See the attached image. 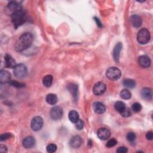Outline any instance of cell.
<instances>
[{
    "mask_svg": "<svg viewBox=\"0 0 153 153\" xmlns=\"http://www.w3.org/2000/svg\"><path fill=\"white\" fill-rule=\"evenodd\" d=\"M132 109L133 112H135V113H139V112H140L141 109H142V106H141V105L140 103L136 102V103H134L132 105Z\"/></svg>",
    "mask_w": 153,
    "mask_h": 153,
    "instance_id": "27",
    "label": "cell"
},
{
    "mask_svg": "<svg viewBox=\"0 0 153 153\" xmlns=\"http://www.w3.org/2000/svg\"><path fill=\"white\" fill-rule=\"evenodd\" d=\"M92 141L91 140H89V143H88V145H89V146L90 147H92Z\"/></svg>",
    "mask_w": 153,
    "mask_h": 153,
    "instance_id": "39",
    "label": "cell"
},
{
    "mask_svg": "<svg viewBox=\"0 0 153 153\" xmlns=\"http://www.w3.org/2000/svg\"><path fill=\"white\" fill-rule=\"evenodd\" d=\"M35 144V140L32 136H27L23 141V145L25 148L29 149L33 147Z\"/></svg>",
    "mask_w": 153,
    "mask_h": 153,
    "instance_id": "12",
    "label": "cell"
},
{
    "mask_svg": "<svg viewBox=\"0 0 153 153\" xmlns=\"http://www.w3.org/2000/svg\"><path fill=\"white\" fill-rule=\"evenodd\" d=\"M9 10H12L14 11H16L18 10H20V9H22V7L20 4H19L18 3L16 2H14V1H11L8 3V6H7Z\"/></svg>",
    "mask_w": 153,
    "mask_h": 153,
    "instance_id": "23",
    "label": "cell"
},
{
    "mask_svg": "<svg viewBox=\"0 0 153 153\" xmlns=\"http://www.w3.org/2000/svg\"><path fill=\"white\" fill-rule=\"evenodd\" d=\"M10 84L11 86L15 87H17V88H22V87H25V84L19 82H18L16 81H10Z\"/></svg>",
    "mask_w": 153,
    "mask_h": 153,
    "instance_id": "30",
    "label": "cell"
},
{
    "mask_svg": "<svg viewBox=\"0 0 153 153\" xmlns=\"http://www.w3.org/2000/svg\"><path fill=\"white\" fill-rule=\"evenodd\" d=\"M27 20L26 14L24 10L20 9L13 12L11 15V20L15 28L23 25Z\"/></svg>",
    "mask_w": 153,
    "mask_h": 153,
    "instance_id": "2",
    "label": "cell"
},
{
    "mask_svg": "<svg viewBox=\"0 0 153 153\" xmlns=\"http://www.w3.org/2000/svg\"><path fill=\"white\" fill-rule=\"evenodd\" d=\"M117 144V141L116 140H115L114 138L113 139H111L110 140H109L107 143H106V147L108 148H111V147H113L115 145H116Z\"/></svg>",
    "mask_w": 153,
    "mask_h": 153,
    "instance_id": "32",
    "label": "cell"
},
{
    "mask_svg": "<svg viewBox=\"0 0 153 153\" xmlns=\"http://www.w3.org/2000/svg\"><path fill=\"white\" fill-rule=\"evenodd\" d=\"M97 135H98V136L100 140L105 141V140H107L111 136V133L108 129L102 128L98 130Z\"/></svg>",
    "mask_w": 153,
    "mask_h": 153,
    "instance_id": "9",
    "label": "cell"
},
{
    "mask_svg": "<svg viewBox=\"0 0 153 153\" xmlns=\"http://www.w3.org/2000/svg\"><path fill=\"white\" fill-rule=\"evenodd\" d=\"M122 48H123V44L121 43H117L114 47L113 56H114V59L116 62H118L119 61L120 52L122 50Z\"/></svg>",
    "mask_w": 153,
    "mask_h": 153,
    "instance_id": "15",
    "label": "cell"
},
{
    "mask_svg": "<svg viewBox=\"0 0 153 153\" xmlns=\"http://www.w3.org/2000/svg\"><path fill=\"white\" fill-rule=\"evenodd\" d=\"M123 85L126 87H128V88H129V89H133L135 87V85H136V83H135V81L133 80H132V79H125L124 81H123Z\"/></svg>",
    "mask_w": 153,
    "mask_h": 153,
    "instance_id": "24",
    "label": "cell"
},
{
    "mask_svg": "<svg viewBox=\"0 0 153 153\" xmlns=\"http://www.w3.org/2000/svg\"><path fill=\"white\" fill-rule=\"evenodd\" d=\"M34 40V37L32 34L26 32L23 34L19 39L16 41L15 46L16 51L20 52L22 51L31 47Z\"/></svg>",
    "mask_w": 153,
    "mask_h": 153,
    "instance_id": "1",
    "label": "cell"
},
{
    "mask_svg": "<svg viewBox=\"0 0 153 153\" xmlns=\"http://www.w3.org/2000/svg\"><path fill=\"white\" fill-rule=\"evenodd\" d=\"M94 20L96 22V24H97V25H98V27H102V23H101V22L100 21V20L98 18H94Z\"/></svg>",
    "mask_w": 153,
    "mask_h": 153,
    "instance_id": "37",
    "label": "cell"
},
{
    "mask_svg": "<svg viewBox=\"0 0 153 153\" xmlns=\"http://www.w3.org/2000/svg\"><path fill=\"white\" fill-rule=\"evenodd\" d=\"M93 109L96 114H101L106 111V106L104 104L99 102H96L93 104Z\"/></svg>",
    "mask_w": 153,
    "mask_h": 153,
    "instance_id": "10",
    "label": "cell"
},
{
    "mask_svg": "<svg viewBox=\"0 0 153 153\" xmlns=\"http://www.w3.org/2000/svg\"><path fill=\"white\" fill-rule=\"evenodd\" d=\"M11 137V134L9 133H6L2 134L1 136H0V141H4L5 140H8Z\"/></svg>",
    "mask_w": 153,
    "mask_h": 153,
    "instance_id": "34",
    "label": "cell"
},
{
    "mask_svg": "<svg viewBox=\"0 0 153 153\" xmlns=\"http://www.w3.org/2000/svg\"><path fill=\"white\" fill-rule=\"evenodd\" d=\"M146 138L148 140H149V141H151L152 140L153 138V133L152 132L149 131L148 132L147 135H146Z\"/></svg>",
    "mask_w": 153,
    "mask_h": 153,
    "instance_id": "36",
    "label": "cell"
},
{
    "mask_svg": "<svg viewBox=\"0 0 153 153\" xmlns=\"http://www.w3.org/2000/svg\"><path fill=\"white\" fill-rule=\"evenodd\" d=\"M126 137L129 142H133L136 140V135L133 132H129L128 133Z\"/></svg>",
    "mask_w": 153,
    "mask_h": 153,
    "instance_id": "31",
    "label": "cell"
},
{
    "mask_svg": "<svg viewBox=\"0 0 153 153\" xmlns=\"http://www.w3.org/2000/svg\"><path fill=\"white\" fill-rule=\"evenodd\" d=\"M149 31L147 28H142L139 31L137 35V42L141 44H146L150 40Z\"/></svg>",
    "mask_w": 153,
    "mask_h": 153,
    "instance_id": "3",
    "label": "cell"
},
{
    "mask_svg": "<svg viewBox=\"0 0 153 153\" xmlns=\"http://www.w3.org/2000/svg\"><path fill=\"white\" fill-rule=\"evenodd\" d=\"M63 116V110L61 107L56 106L51 108L50 111V117L53 120H58Z\"/></svg>",
    "mask_w": 153,
    "mask_h": 153,
    "instance_id": "7",
    "label": "cell"
},
{
    "mask_svg": "<svg viewBox=\"0 0 153 153\" xmlns=\"http://www.w3.org/2000/svg\"><path fill=\"white\" fill-rule=\"evenodd\" d=\"M141 95L143 99L147 101H149L152 99V90L149 88L145 87L142 89L141 92Z\"/></svg>",
    "mask_w": 153,
    "mask_h": 153,
    "instance_id": "16",
    "label": "cell"
},
{
    "mask_svg": "<svg viewBox=\"0 0 153 153\" xmlns=\"http://www.w3.org/2000/svg\"><path fill=\"white\" fill-rule=\"evenodd\" d=\"M47 151L50 153L54 152L57 149V146L54 144H50L47 146Z\"/></svg>",
    "mask_w": 153,
    "mask_h": 153,
    "instance_id": "29",
    "label": "cell"
},
{
    "mask_svg": "<svg viewBox=\"0 0 153 153\" xmlns=\"http://www.w3.org/2000/svg\"><path fill=\"white\" fill-rule=\"evenodd\" d=\"M31 128L34 131H39L43 126V120L42 118L37 116L35 117L31 121Z\"/></svg>",
    "mask_w": 153,
    "mask_h": 153,
    "instance_id": "6",
    "label": "cell"
},
{
    "mask_svg": "<svg viewBox=\"0 0 153 153\" xmlns=\"http://www.w3.org/2000/svg\"><path fill=\"white\" fill-rule=\"evenodd\" d=\"M128 149L126 147H119L117 149V152H118V153H126V152H128Z\"/></svg>",
    "mask_w": 153,
    "mask_h": 153,
    "instance_id": "35",
    "label": "cell"
},
{
    "mask_svg": "<svg viewBox=\"0 0 153 153\" xmlns=\"http://www.w3.org/2000/svg\"><path fill=\"white\" fill-rule=\"evenodd\" d=\"M46 102L50 105H55L58 102V97L53 93L49 94L46 97Z\"/></svg>",
    "mask_w": 153,
    "mask_h": 153,
    "instance_id": "21",
    "label": "cell"
},
{
    "mask_svg": "<svg viewBox=\"0 0 153 153\" xmlns=\"http://www.w3.org/2000/svg\"><path fill=\"white\" fill-rule=\"evenodd\" d=\"M67 89L69 92L73 95V98L75 100L77 99L78 96V86L74 83H70L67 86Z\"/></svg>",
    "mask_w": 153,
    "mask_h": 153,
    "instance_id": "18",
    "label": "cell"
},
{
    "mask_svg": "<svg viewBox=\"0 0 153 153\" xmlns=\"http://www.w3.org/2000/svg\"><path fill=\"white\" fill-rule=\"evenodd\" d=\"M120 96L123 99H129L131 98L132 94L127 89H123L120 92Z\"/></svg>",
    "mask_w": 153,
    "mask_h": 153,
    "instance_id": "26",
    "label": "cell"
},
{
    "mask_svg": "<svg viewBox=\"0 0 153 153\" xmlns=\"http://www.w3.org/2000/svg\"><path fill=\"white\" fill-rule=\"evenodd\" d=\"M0 151L1 152H7V148L5 145H0Z\"/></svg>",
    "mask_w": 153,
    "mask_h": 153,
    "instance_id": "38",
    "label": "cell"
},
{
    "mask_svg": "<svg viewBox=\"0 0 153 153\" xmlns=\"http://www.w3.org/2000/svg\"><path fill=\"white\" fill-rule=\"evenodd\" d=\"M121 75V72L120 69L116 67H111L108 69L106 73V77L112 81L118 80Z\"/></svg>",
    "mask_w": 153,
    "mask_h": 153,
    "instance_id": "4",
    "label": "cell"
},
{
    "mask_svg": "<svg viewBox=\"0 0 153 153\" xmlns=\"http://www.w3.org/2000/svg\"><path fill=\"white\" fill-rule=\"evenodd\" d=\"M27 73V68L24 64H18L14 68V74L17 78H22L26 76Z\"/></svg>",
    "mask_w": 153,
    "mask_h": 153,
    "instance_id": "5",
    "label": "cell"
},
{
    "mask_svg": "<svg viewBox=\"0 0 153 153\" xmlns=\"http://www.w3.org/2000/svg\"><path fill=\"white\" fill-rule=\"evenodd\" d=\"M53 82V77L51 75H46L43 79V84L46 87H50Z\"/></svg>",
    "mask_w": 153,
    "mask_h": 153,
    "instance_id": "22",
    "label": "cell"
},
{
    "mask_svg": "<svg viewBox=\"0 0 153 153\" xmlns=\"http://www.w3.org/2000/svg\"><path fill=\"white\" fill-rule=\"evenodd\" d=\"M120 114L123 117H128L132 115V112H131V110L129 108L126 107V108H125Z\"/></svg>",
    "mask_w": 153,
    "mask_h": 153,
    "instance_id": "28",
    "label": "cell"
},
{
    "mask_svg": "<svg viewBox=\"0 0 153 153\" xmlns=\"http://www.w3.org/2000/svg\"><path fill=\"white\" fill-rule=\"evenodd\" d=\"M106 90V85L102 82H98L94 85L93 92L95 95L99 96L105 93Z\"/></svg>",
    "mask_w": 153,
    "mask_h": 153,
    "instance_id": "8",
    "label": "cell"
},
{
    "mask_svg": "<svg viewBox=\"0 0 153 153\" xmlns=\"http://www.w3.org/2000/svg\"><path fill=\"white\" fill-rule=\"evenodd\" d=\"M82 144V140L79 136H73L69 142V145L73 148H77L80 147Z\"/></svg>",
    "mask_w": 153,
    "mask_h": 153,
    "instance_id": "14",
    "label": "cell"
},
{
    "mask_svg": "<svg viewBox=\"0 0 153 153\" xmlns=\"http://www.w3.org/2000/svg\"><path fill=\"white\" fill-rule=\"evenodd\" d=\"M5 63L6 66L7 68H15V66L17 65L16 63V61H15L10 54H6L5 56Z\"/></svg>",
    "mask_w": 153,
    "mask_h": 153,
    "instance_id": "17",
    "label": "cell"
},
{
    "mask_svg": "<svg viewBox=\"0 0 153 153\" xmlns=\"http://www.w3.org/2000/svg\"><path fill=\"white\" fill-rule=\"evenodd\" d=\"M11 79L10 73L6 70H2L0 73V82L1 84H6L10 82Z\"/></svg>",
    "mask_w": 153,
    "mask_h": 153,
    "instance_id": "13",
    "label": "cell"
},
{
    "mask_svg": "<svg viewBox=\"0 0 153 153\" xmlns=\"http://www.w3.org/2000/svg\"><path fill=\"white\" fill-rule=\"evenodd\" d=\"M68 117L69 120H70L72 123H75L79 120V114L76 111L73 110L69 113Z\"/></svg>",
    "mask_w": 153,
    "mask_h": 153,
    "instance_id": "20",
    "label": "cell"
},
{
    "mask_svg": "<svg viewBox=\"0 0 153 153\" xmlns=\"http://www.w3.org/2000/svg\"><path fill=\"white\" fill-rule=\"evenodd\" d=\"M114 108L117 112L121 113L122 111L126 108V105L121 101H117L116 102L114 105Z\"/></svg>",
    "mask_w": 153,
    "mask_h": 153,
    "instance_id": "25",
    "label": "cell"
},
{
    "mask_svg": "<svg viewBox=\"0 0 153 153\" xmlns=\"http://www.w3.org/2000/svg\"><path fill=\"white\" fill-rule=\"evenodd\" d=\"M130 22L134 27H140L142 24V20L140 16L137 15H133L130 17Z\"/></svg>",
    "mask_w": 153,
    "mask_h": 153,
    "instance_id": "19",
    "label": "cell"
},
{
    "mask_svg": "<svg viewBox=\"0 0 153 153\" xmlns=\"http://www.w3.org/2000/svg\"><path fill=\"white\" fill-rule=\"evenodd\" d=\"M75 127L78 130H81L84 127V122L81 120H78L77 123H75Z\"/></svg>",
    "mask_w": 153,
    "mask_h": 153,
    "instance_id": "33",
    "label": "cell"
},
{
    "mask_svg": "<svg viewBox=\"0 0 153 153\" xmlns=\"http://www.w3.org/2000/svg\"><path fill=\"white\" fill-rule=\"evenodd\" d=\"M139 64L144 68H147L151 65V60L147 55H142L139 58Z\"/></svg>",
    "mask_w": 153,
    "mask_h": 153,
    "instance_id": "11",
    "label": "cell"
}]
</instances>
